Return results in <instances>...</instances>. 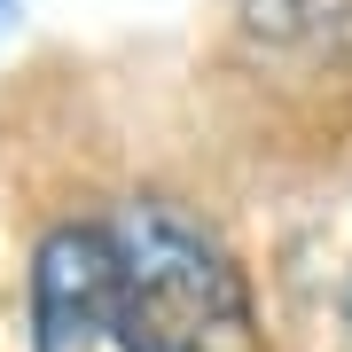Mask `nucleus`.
<instances>
[{
	"mask_svg": "<svg viewBox=\"0 0 352 352\" xmlns=\"http://www.w3.org/2000/svg\"><path fill=\"white\" fill-rule=\"evenodd\" d=\"M32 352H141L118 235L102 219L47 227L32 251Z\"/></svg>",
	"mask_w": 352,
	"mask_h": 352,
	"instance_id": "nucleus-2",
	"label": "nucleus"
},
{
	"mask_svg": "<svg viewBox=\"0 0 352 352\" xmlns=\"http://www.w3.org/2000/svg\"><path fill=\"white\" fill-rule=\"evenodd\" d=\"M110 235H118V258H126L141 352H266L251 282L212 227L141 196L110 219Z\"/></svg>",
	"mask_w": 352,
	"mask_h": 352,
	"instance_id": "nucleus-1",
	"label": "nucleus"
},
{
	"mask_svg": "<svg viewBox=\"0 0 352 352\" xmlns=\"http://www.w3.org/2000/svg\"><path fill=\"white\" fill-rule=\"evenodd\" d=\"M344 321H352V274H344Z\"/></svg>",
	"mask_w": 352,
	"mask_h": 352,
	"instance_id": "nucleus-3",
	"label": "nucleus"
},
{
	"mask_svg": "<svg viewBox=\"0 0 352 352\" xmlns=\"http://www.w3.org/2000/svg\"><path fill=\"white\" fill-rule=\"evenodd\" d=\"M8 8H16V0H0V16H8Z\"/></svg>",
	"mask_w": 352,
	"mask_h": 352,
	"instance_id": "nucleus-4",
	"label": "nucleus"
}]
</instances>
